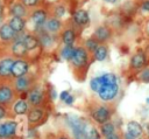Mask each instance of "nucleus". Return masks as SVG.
I'll list each match as a JSON object with an SVG mask.
<instances>
[{
	"label": "nucleus",
	"instance_id": "obj_12",
	"mask_svg": "<svg viewBox=\"0 0 149 139\" xmlns=\"http://www.w3.org/2000/svg\"><path fill=\"white\" fill-rule=\"evenodd\" d=\"M126 127H127V132H128L132 137H134L135 139L140 138V137L143 134V127H142V125H141L140 123L135 121V120H129V121L127 123Z\"/></svg>",
	"mask_w": 149,
	"mask_h": 139
},
{
	"label": "nucleus",
	"instance_id": "obj_40",
	"mask_svg": "<svg viewBox=\"0 0 149 139\" xmlns=\"http://www.w3.org/2000/svg\"><path fill=\"white\" fill-rule=\"evenodd\" d=\"M65 103L68 104V105H70V104H72L73 103V97L71 96V95H69V97L65 99Z\"/></svg>",
	"mask_w": 149,
	"mask_h": 139
},
{
	"label": "nucleus",
	"instance_id": "obj_5",
	"mask_svg": "<svg viewBox=\"0 0 149 139\" xmlns=\"http://www.w3.org/2000/svg\"><path fill=\"white\" fill-rule=\"evenodd\" d=\"M119 92V85L118 84H112V85H104L101 90L98 92V96L101 100L104 102H111L116 97Z\"/></svg>",
	"mask_w": 149,
	"mask_h": 139
},
{
	"label": "nucleus",
	"instance_id": "obj_20",
	"mask_svg": "<svg viewBox=\"0 0 149 139\" xmlns=\"http://www.w3.org/2000/svg\"><path fill=\"white\" fill-rule=\"evenodd\" d=\"M146 61H147V57L144 55V53L142 51H139L136 54H134L130 58V67L133 69H140L142 68L144 64H146Z\"/></svg>",
	"mask_w": 149,
	"mask_h": 139
},
{
	"label": "nucleus",
	"instance_id": "obj_19",
	"mask_svg": "<svg viewBox=\"0 0 149 139\" xmlns=\"http://www.w3.org/2000/svg\"><path fill=\"white\" fill-rule=\"evenodd\" d=\"M30 19H31V22H33L36 27L42 26V25L45 23V21H47V19H48L47 12H45L44 9H36V11L33 12Z\"/></svg>",
	"mask_w": 149,
	"mask_h": 139
},
{
	"label": "nucleus",
	"instance_id": "obj_18",
	"mask_svg": "<svg viewBox=\"0 0 149 139\" xmlns=\"http://www.w3.org/2000/svg\"><path fill=\"white\" fill-rule=\"evenodd\" d=\"M10 50H12V54L15 57H19V58L23 57L27 54V51H28L27 48H26V46H24V43H23V40H16L12 44Z\"/></svg>",
	"mask_w": 149,
	"mask_h": 139
},
{
	"label": "nucleus",
	"instance_id": "obj_6",
	"mask_svg": "<svg viewBox=\"0 0 149 139\" xmlns=\"http://www.w3.org/2000/svg\"><path fill=\"white\" fill-rule=\"evenodd\" d=\"M28 70H29V64L26 60H22V58H17L13 67H12V76L14 78H17V77H21V76H24L28 74Z\"/></svg>",
	"mask_w": 149,
	"mask_h": 139
},
{
	"label": "nucleus",
	"instance_id": "obj_43",
	"mask_svg": "<svg viewBox=\"0 0 149 139\" xmlns=\"http://www.w3.org/2000/svg\"><path fill=\"white\" fill-rule=\"evenodd\" d=\"M58 139H69V138H65V137H61V138H58Z\"/></svg>",
	"mask_w": 149,
	"mask_h": 139
},
{
	"label": "nucleus",
	"instance_id": "obj_44",
	"mask_svg": "<svg viewBox=\"0 0 149 139\" xmlns=\"http://www.w3.org/2000/svg\"><path fill=\"white\" fill-rule=\"evenodd\" d=\"M147 30H148V34H149V25H148V28H147Z\"/></svg>",
	"mask_w": 149,
	"mask_h": 139
},
{
	"label": "nucleus",
	"instance_id": "obj_46",
	"mask_svg": "<svg viewBox=\"0 0 149 139\" xmlns=\"http://www.w3.org/2000/svg\"><path fill=\"white\" fill-rule=\"evenodd\" d=\"M148 137H149V135H148Z\"/></svg>",
	"mask_w": 149,
	"mask_h": 139
},
{
	"label": "nucleus",
	"instance_id": "obj_25",
	"mask_svg": "<svg viewBox=\"0 0 149 139\" xmlns=\"http://www.w3.org/2000/svg\"><path fill=\"white\" fill-rule=\"evenodd\" d=\"M93 54H94V58L97 60V61H105L106 60V57H107V54H108V49H107V47L106 46H104V44H99L98 47H97V49L93 51Z\"/></svg>",
	"mask_w": 149,
	"mask_h": 139
},
{
	"label": "nucleus",
	"instance_id": "obj_13",
	"mask_svg": "<svg viewBox=\"0 0 149 139\" xmlns=\"http://www.w3.org/2000/svg\"><path fill=\"white\" fill-rule=\"evenodd\" d=\"M111 36H112V32L108 26H99L94 32V39L98 42H105Z\"/></svg>",
	"mask_w": 149,
	"mask_h": 139
},
{
	"label": "nucleus",
	"instance_id": "obj_41",
	"mask_svg": "<svg viewBox=\"0 0 149 139\" xmlns=\"http://www.w3.org/2000/svg\"><path fill=\"white\" fill-rule=\"evenodd\" d=\"M123 139H135V138H134V137H132V135L127 132V133H125V134H123Z\"/></svg>",
	"mask_w": 149,
	"mask_h": 139
},
{
	"label": "nucleus",
	"instance_id": "obj_26",
	"mask_svg": "<svg viewBox=\"0 0 149 139\" xmlns=\"http://www.w3.org/2000/svg\"><path fill=\"white\" fill-rule=\"evenodd\" d=\"M114 132H115L114 124L111 123L109 120L106 121V123H104V124H101V126H100V133H101L105 138L108 137V135H111V134L114 133Z\"/></svg>",
	"mask_w": 149,
	"mask_h": 139
},
{
	"label": "nucleus",
	"instance_id": "obj_37",
	"mask_svg": "<svg viewBox=\"0 0 149 139\" xmlns=\"http://www.w3.org/2000/svg\"><path fill=\"white\" fill-rule=\"evenodd\" d=\"M105 139H122V138L120 137V134H119L118 132H114V133H112L111 135H108V137H106Z\"/></svg>",
	"mask_w": 149,
	"mask_h": 139
},
{
	"label": "nucleus",
	"instance_id": "obj_38",
	"mask_svg": "<svg viewBox=\"0 0 149 139\" xmlns=\"http://www.w3.org/2000/svg\"><path fill=\"white\" fill-rule=\"evenodd\" d=\"M142 9L144 12H149V0H144L142 2Z\"/></svg>",
	"mask_w": 149,
	"mask_h": 139
},
{
	"label": "nucleus",
	"instance_id": "obj_16",
	"mask_svg": "<svg viewBox=\"0 0 149 139\" xmlns=\"http://www.w3.org/2000/svg\"><path fill=\"white\" fill-rule=\"evenodd\" d=\"M44 27H45V30L50 34H55L57 32H59V29L62 28V22L56 16H52V18H49L47 19L45 23H44Z\"/></svg>",
	"mask_w": 149,
	"mask_h": 139
},
{
	"label": "nucleus",
	"instance_id": "obj_15",
	"mask_svg": "<svg viewBox=\"0 0 149 139\" xmlns=\"http://www.w3.org/2000/svg\"><path fill=\"white\" fill-rule=\"evenodd\" d=\"M9 12L12 14V16H19V18H23L27 15V7L24 6L23 2L21 1H16L13 2L9 7Z\"/></svg>",
	"mask_w": 149,
	"mask_h": 139
},
{
	"label": "nucleus",
	"instance_id": "obj_45",
	"mask_svg": "<svg viewBox=\"0 0 149 139\" xmlns=\"http://www.w3.org/2000/svg\"><path fill=\"white\" fill-rule=\"evenodd\" d=\"M147 103H149V97H148V98H147Z\"/></svg>",
	"mask_w": 149,
	"mask_h": 139
},
{
	"label": "nucleus",
	"instance_id": "obj_23",
	"mask_svg": "<svg viewBox=\"0 0 149 139\" xmlns=\"http://www.w3.org/2000/svg\"><path fill=\"white\" fill-rule=\"evenodd\" d=\"M22 40H23V43H24L27 50H34V49H36L37 46H38V43H40L38 39L35 35H31V34L24 35Z\"/></svg>",
	"mask_w": 149,
	"mask_h": 139
},
{
	"label": "nucleus",
	"instance_id": "obj_29",
	"mask_svg": "<svg viewBox=\"0 0 149 139\" xmlns=\"http://www.w3.org/2000/svg\"><path fill=\"white\" fill-rule=\"evenodd\" d=\"M102 78V82H104V85H112V84H118V78L112 72H107V74H104L101 76Z\"/></svg>",
	"mask_w": 149,
	"mask_h": 139
},
{
	"label": "nucleus",
	"instance_id": "obj_21",
	"mask_svg": "<svg viewBox=\"0 0 149 139\" xmlns=\"http://www.w3.org/2000/svg\"><path fill=\"white\" fill-rule=\"evenodd\" d=\"M9 26L16 32V33H20L26 27V21L23 18H19V16H12L8 21Z\"/></svg>",
	"mask_w": 149,
	"mask_h": 139
},
{
	"label": "nucleus",
	"instance_id": "obj_9",
	"mask_svg": "<svg viewBox=\"0 0 149 139\" xmlns=\"http://www.w3.org/2000/svg\"><path fill=\"white\" fill-rule=\"evenodd\" d=\"M31 77L29 75H24V76H21V77H17L15 79V83H14V89L17 91V92H23V91H27L30 89V85H31Z\"/></svg>",
	"mask_w": 149,
	"mask_h": 139
},
{
	"label": "nucleus",
	"instance_id": "obj_11",
	"mask_svg": "<svg viewBox=\"0 0 149 139\" xmlns=\"http://www.w3.org/2000/svg\"><path fill=\"white\" fill-rule=\"evenodd\" d=\"M44 99L43 92L38 89H31L28 92V103L33 106H40Z\"/></svg>",
	"mask_w": 149,
	"mask_h": 139
},
{
	"label": "nucleus",
	"instance_id": "obj_39",
	"mask_svg": "<svg viewBox=\"0 0 149 139\" xmlns=\"http://www.w3.org/2000/svg\"><path fill=\"white\" fill-rule=\"evenodd\" d=\"M5 116H6V109L3 105H0V120L5 118Z\"/></svg>",
	"mask_w": 149,
	"mask_h": 139
},
{
	"label": "nucleus",
	"instance_id": "obj_4",
	"mask_svg": "<svg viewBox=\"0 0 149 139\" xmlns=\"http://www.w3.org/2000/svg\"><path fill=\"white\" fill-rule=\"evenodd\" d=\"M91 116H92V118H93V120L95 123H98V124L101 125V124H104V123H106V121L109 120V118H111V111H109V109L107 106L100 105V106L95 107L92 111Z\"/></svg>",
	"mask_w": 149,
	"mask_h": 139
},
{
	"label": "nucleus",
	"instance_id": "obj_27",
	"mask_svg": "<svg viewBox=\"0 0 149 139\" xmlns=\"http://www.w3.org/2000/svg\"><path fill=\"white\" fill-rule=\"evenodd\" d=\"M90 86L91 89L94 91V92H99L101 90V88L104 86V82H102V78L101 76H98V77H93L91 81H90Z\"/></svg>",
	"mask_w": 149,
	"mask_h": 139
},
{
	"label": "nucleus",
	"instance_id": "obj_7",
	"mask_svg": "<svg viewBox=\"0 0 149 139\" xmlns=\"http://www.w3.org/2000/svg\"><path fill=\"white\" fill-rule=\"evenodd\" d=\"M14 99V89L10 85H0V105H8Z\"/></svg>",
	"mask_w": 149,
	"mask_h": 139
},
{
	"label": "nucleus",
	"instance_id": "obj_3",
	"mask_svg": "<svg viewBox=\"0 0 149 139\" xmlns=\"http://www.w3.org/2000/svg\"><path fill=\"white\" fill-rule=\"evenodd\" d=\"M17 123L15 120H6L0 123V139H9L16 134Z\"/></svg>",
	"mask_w": 149,
	"mask_h": 139
},
{
	"label": "nucleus",
	"instance_id": "obj_33",
	"mask_svg": "<svg viewBox=\"0 0 149 139\" xmlns=\"http://www.w3.org/2000/svg\"><path fill=\"white\" fill-rule=\"evenodd\" d=\"M139 78L141 82L143 83H149V68H144L140 74H139Z\"/></svg>",
	"mask_w": 149,
	"mask_h": 139
},
{
	"label": "nucleus",
	"instance_id": "obj_35",
	"mask_svg": "<svg viewBox=\"0 0 149 139\" xmlns=\"http://www.w3.org/2000/svg\"><path fill=\"white\" fill-rule=\"evenodd\" d=\"M22 2L24 4V6H26L27 8H31V7H35V6L37 5L38 0H23Z\"/></svg>",
	"mask_w": 149,
	"mask_h": 139
},
{
	"label": "nucleus",
	"instance_id": "obj_1",
	"mask_svg": "<svg viewBox=\"0 0 149 139\" xmlns=\"http://www.w3.org/2000/svg\"><path fill=\"white\" fill-rule=\"evenodd\" d=\"M69 124L71 126V130L73 132L74 139H87V130L86 124L78 117H69Z\"/></svg>",
	"mask_w": 149,
	"mask_h": 139
},
{
	"label": "nucleus",
	"instance_id": "obj_22",
	"mask_svg": "<svg viewBox=\"0 0 149 139\" xmlns=\"http://www.w3.org/2000/svg\"><path fill=\"white\" fill-rule=\"evenodd\" d=\"M13 111H14L16 114H19V116L27 114L28 111H29V104H28V102L24 100V99H19V100L14 104Z\"/></svg>",
	"mask_w": 149,
	"mask_h": 139
},
{
	"label": "nucleus",
	"instance_id": "obj_8",
	"mask_svg": "<svg viewBox=\"0 0 149 139\" xmlns=\"http://www.w3.org/2000/svg\"><path fill=\"white\" fill-rule=\"evenodd\" d=\"M43 117H44V111L40 106H34L27 113V118H28L29 125H36V124H38L42 120Z\"/></svg>",
	"mask_w": 149,
	"mask_h": 139
},
{
	"label": "nucleus",
	"instance_id": "obj_17",
	"mask_svg": "<svg viewBox=\"0 0 149 139\" xmlns=\"http://www.w3.org/2000/svg\"><path fill=\"white\" fill-rule=\"evenodd\" d=\"M73 21L78 26H86L90 22V15L85 9H77L73 14Z\"/></svg>",
	"mask_w": 149,
	"mask_h": 139
},
{
	"label": "nucleus",
	"instance_id": "obj_32",
	"mask_svg": "<svg viewBox=\"0 0 149 139\" xmlns=\"http://www.w3.org/2000/svg\"><path fill=\"white\" fill-rule=\"evenodd\" d=\"M85 46H86V49H87V50H90V51H92V53H93V51L97 49V47H98L99 44H98V41H97L94 37H92V39L86 40Z\"/></svg>",
	"mask_w": 149,
	"mask_h": 139
},
{
	"label": "nucleus",
	"instance_id": "obj_42",
	"mask_svg": "<svg viewBox=\"0 0 149 139\" xmlns=\"http://www.w3.org/2000/svg\"><path fill=\"white\" fill-rule=\"evenodd\" d=\"M106 2H108V4H114V2H116V0H105Z\"/></svg>",
	"mask_w": 149,
	"mask_h": 139
},
{
	"label": "nucleus",
	"instance_id": "obj_36",
	"mask_svg": "<svg viewBox=\"0 0 149 139\" xmlns=\"http://www.w3.org/2000/svg\"><path fill=\"white\" fill-rule=\"evenodd\" d=\"M69 95H70V92L69 91H62L61 92V95H59V98H61V100H63V102H65V99L69 97Z\"/></svg>",
	"mask_w": 149,
	"mask_h": 139
},
{
	"label": "nucleus",
	"instance_id": "obj_31",
	"mask_svg": "<svg viewBox=\"0 0 149 139\" xmlns=\"http://www.w3.org/2000/svg\"><path fill=\"white\" fill-rule=\"evenodd\" d=\"M87 139H100L101 137V133L95 128V127H93V126H91L88 130H87Z\"/></svg>",
	"mask_w": 149,
	"mask_h": 139
},
{
	"label": "nucleus",
	"instance_id": "obj_2",
	"mask_svg": "<svg viewBox=\"0 0 149 139\" xmlns=\"http://www.w3.org/2000/svg\"><path fill=\"white\" fill-rule=\"evenodd\" d=\"M76 68H83L88 63V53L84 47H78L74 49V54L70 61Z\"/></svg>",
	"mask_w": 149,
	"mask_h": 139
},
{
	"label": "nucleus",
	"instance_id": "obj_14",
	"mask_svg": "<svg viewBox=\"0 0 149 139\" xmlns=\"http://www.w3.org/2000/svg\"><path fill=\"white\" fill-rule=\"evenodd\" d=\"M16 35H17V33L9 26L8 22L7 23H2L0 26V39L2 41H10Z\"/></svg>",
	"mask_w": 149,
	"mask_h": 139
},
{
	"label": "nucleus",
	"instance_id": "obj_10",
	"mask_svg": "<svg viewBox=\"0 0 149 139\" xmlns=\"http://www.w3.org/2000/svg\"><path fill=\"white\" fill-rule=\"evenodd\" d=\"M15 60L12 57H5L0 60V77H8L12 76V67Z\"/></svg>",
	"mask_w": 149,
	"mask_h": 139
},
{
	"label": "nucleus",
	"instance_id": "obj_30",
	"mask_svg": "<svg viewBox=\"0 0 149 139\" xmlns=\"http://www.w3.org/2000/svg\"><path fill=\"white\" fill-rule=\"evenodd\" d=\"M74 49H76V48H73L72 46H65V47L62 49V51H61L62 57H63L64 60H66V61H71V58H72V56H73V54H74Z\"/></svg>",
	"mask_w": 149,
	"mask_h": 139
},
{
	"label": "nucleus",
	"instance_id": "obj_34",
	"mask_svg": "<svg viewBox=\"0 0 149 139\" xmlns=\"http://www.w3.org/2000/svg\"><path fill=\"white\" fill-rule=\"evenodd\" d=\"M65 14V7L63 5H58L55 8V16L56 18H62Z\"/></svg>",
	"mask_w": 149,
	"mask_h": 139
},
{
	"label": "nucleus",
	"instance_id": "obj_24",
	"mask_svg": "<svg viewBox=\"0 0 149 139\" xmlns=\"http://www.w3.org/2000/svg\"><path fill=\"white\" fill-rule=\"evenodd\" d=\"M74 39H76V34L72 28H66L65 30H63L62 40L65 46H72V43L74 42Z\"/></svg>",
	"mask_w": 149,
	"mask_h": 139
},
{
	"label": "nucleus",
	"instance_id": "obj_28",
	"mask_svg": "<svg viewBox=\"0 0 149 139\" xmlns=\"http://www.w3.org/2000/svg\"><path fill=\"white\" fill-rule=\"evenodd\" d=\"M38 41L42 46L44 47H48V46H51L52 44V37H51V34L48 33L45 30V33H40V37H38Z\"/></svg>",
	"mask_w": 149,
	"mask_h": 139
}]
</instances>
